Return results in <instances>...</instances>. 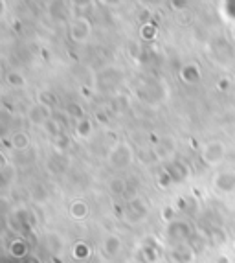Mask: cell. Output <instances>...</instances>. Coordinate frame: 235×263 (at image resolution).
Segmentation results:
<instances>
[{
	"mask_svg": "<svg viewBox=\"0 0 235 263\" xmlns=\"http://www.w3.org/2000/svg\"><path fill=\"white\" fill-rule=\"evenodd\" d=\"M85 212H87V208H85L83 204H74V206H72V215L77 217V219L85 217Z\"/></svg>",
	"mask_w": 235,
	"mask_h": 263,
	"instance_id": "cell-1",
	"label": "cell"
},
{
	"mask_svg": "<svg viewBox=\"0 0 235 263\" xmlns=\"http://www.w3.org/2000/svg\"><path fill=\"white\" fill-rule=\"evenodd\" d=\"M118 249H120V241H118L116 237H112V239H109V241H107V250H109L110 254H114Z\"/></svg>",
	"mask_w": 235,
	"mask_h": 263,
	"instance_id": "cell-2",
	"label": "cell"
},
{
	"mask_svg": "<svg viewBox=\"0 0 235 263\" xmlns=\"http://www.w3.org/2000/svg\"><path fill=\"white\" fill-rule=\"evenodd\" d=\"M13 142H15V145H17V147H24V145H26V142H24V136H15Z\"/></svg>",
	"mask_w": 235,
	"mask_h": 263,
	"instance_id": "cell-3",
	"label": "cell"
},
{
	"mask_svg": "<svg viewBox=\"0 0 235 263\" xmlns=\"http://www.w3.org/2000/svg\"><path fill=\"white\" fill-rule=\"evenodd\" d=\"M9 81H11V85H22V79L18 78V76H9Z\"/></svg>",
	"mask_w": 235,
	"mask_h": 263,
	"instance_id": "cell-4",
	"label": "cell"
}]
</instances>
